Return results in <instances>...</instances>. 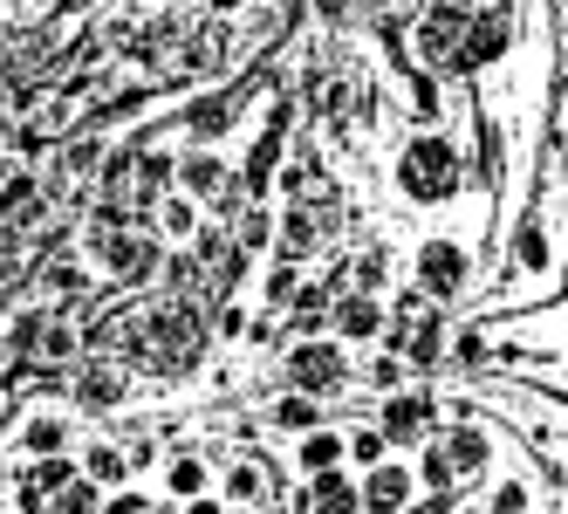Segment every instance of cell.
I'll return each instance as SVG.
<instances>
[{
    "label": "cell",
    "instance_id": "obj_16",
    "mask_svg": "<svg viewBox=\"0 0 568 514\" xmlns=\"http://www.w3.org/2000/svg\"><path fill=\"white\" fill-rule=\"evenodd\" d=\"M329 330H336V343H371V336H384V302L377 295H336L329 302Z\"/></svg>",
    "mask_w": 568,
    "mask_h": 514
},
{
    "label": "cell",
    "instance_id": "obj_43",
    "mask_svg": "<svg viewBox=\"0 0 568 514\" xmlns=\"http://www.w3.org/2000/svg\"><path fill=\"white\" fill-rule=\"evenodd\" d=\"M0 49H8V8H0Z\"/></svg>",
    "mask_w": 568,
    "mask_h": 514
},
{
    "label": "cell",
    "instance_id": "obj_15",
    "mask_svg": "<svg viewBox=\"0 0 568 514\" xmlns=\"http://www.w3.org/2000/svg\"><path fill=\"white\" fill-rule=\"evenodd\" d=\"M49 315H55V309H42V302H21V309L8 315V330H0V357H8L14 371H28L34 357H42V330H49Z\"/></svg>",
    "mask_w": 568,
    "mask_h": 514
},
{
    "label": "cell",
    "instance_id": "obj_2",
    "mask_svg": "<svg viewBox=\"0 0 568 514\" xmlns=\"http://www.w3.org/2000/svg\"><path fill=\"white\" fill-rule=\"evenodd\" d=\"M14 507L21 514H103V487H90L69 453L62 460H21Z\"/></svg>",
    "mask_w": 568,
    "mask_h": 514
},
{
    "label": "cell",
    "instance_id": "obj_21",
    "mask_svg": "<svg viewBox=\"0 0 568 514\" xmlns=\"http://www.w3.org/2000/svg\"><path fill=\"white\" fill-rule=\"evenodd\" d=\"M500 179H507V138H500V124H494V117H479V144H473L466 185H486V192H494Z\"/></svg>",
    "mask_w": 568,
    "mask_h": 514
},
{
    "label": "cell",
    "instance_id": "obj_9",
    "mask_svg": "<svg viewBox=\"0 0 568 514\" xmlns=\"http://www.w3.org/2000/svg\"><path fill=\"white\" fill-rule=\"evenodd\" d=\"M432 419H438V399L432 391H390V399H377V432H384V446L390 440H425L432 432Z\"/></svg>",
    "mask_w": 568,
    "mask_h": 514
},
{
    "label": "cell",
    "instance_id": "obj_20",
    "mask_svg": "<svg viewBox=\"0 0 568 514\" xmlns=\"http://www.w3.org/2000/svg\"><path fill=\"white\" fill-rule=\"evenodd\" d=\"M281 330H295L302 343L329 336V289H322V282H302V295L281 309Z\"/></svg>",
    "mask_w": 568,
    "mask_h": 514
},
{
    "label": "cell",
    "instance_id": "obj_35",
    "mask_svg": "<svg viewBox=\"0 0 568 514\" xmlns=\"http://www.w3.org/2000/svg\"><path fill=\"white\" fill-rule=\"evenodd\" d=\"M343 453H349V460H356L363 473H371V466H384V460H390V453H384V432H377V425H356L349 440H343Z\"/></svg>",
    "mask_w": 568,
    "mask_h": 514
},
{
    "label": "cell",
    "instance_id": "obj_38",
    "mask_svg": "<svg viewBox=\"0 0 568 514\" xmlns=\"http://www.w3.org/2000/svg\"><path fill=\"white\" fill-rule=\"evenodd\" d=\"M213 336H247V309H240V302H226V309H213Z\"/></svg>",
    "mask_w": 568,
    "mask_h": 514
},
{
    "label": "cell",
    "instance_id": "obj_30",
    "mask_svg": "<svg viewBox=\"0 0 568 514\" xmlns=\"http://www.w3.org/2000/svg\"><path fill=\"white\" fill-rule=\"evenodd\" d=\"M226 233H233V248H240V254H261V248H274V206H247V213H240Z\"/></svg>",
    "mask_w": 568,
    "mask_h": 514
},
{
    "label": "cell",
    "instance_id": "obj_1",
    "mask_svg": "<svg viewBox=\"0 0 568 514\" xmlns=\"http://www.w3.org/2000/svg\"><path fill=\"white\" fill-rule=\"evenodd\" d=\"M397 192L412 206H445L466 192V151L445 131H418L412 144L397 151Z\"/></svg>",
    "mask_w": 568,
    "mask_h": 514
},
{
    "label": "cell",
    "instance_id": "obj_34",
    "mask_svg": "<svg viewBox=\"0 0 568 514\" xmlns=\"http://www.w3.org/2000/svg\"><path fill=\"white\" fill-rule=\"evenodd\" d=\"M412 117H418V131H432L445 117V83L438 75H412Z\"/></svg>",
    "mask_w": 568,
    "mask_h": 514
},
{
    "label": "cell",
    "instance_id": "obj_33",
    "mask_svg": "<svg viewBox=\"0 0 568 514\" xmlns=\"http://www.w3.org/2000/svg\"><path fill=\"white\" fill-rule=\"evenodd\" d=\"M445 357H453L459 371H486L494 343H486V330H453V336H445Z\"/></svg>",
    "mask_w": 568,
    "mask_h": 514
},
{
    "label": "cell",
    "instance_id": "obj_17",
    "mask_svg": "<svg viewBox=\"0 0 568 514\" xmlns=\"http://www.w3.org/2000/svg\"><path fill=\"white\" fill-rule=\"evenodd\" d=\"M445 336H453V323H445L438 309H418V323H412V336H404V371H438L445 364Z\"/></svg>",
    "mask_w": 568,
    "mask_h": 514
},
{
    "label": "cell",
    "instance_id": "obj_31",
    "mask_svg": "<svg viewBox=\"0 0 568 514\" xmlns=\"http://www.w3.org/2000/svg\"><path fill=\"white\" fill-rule=\"evenodd\" d=\"M302 295V268H288V261H274L267 274H261V302H267V315H281Z\"/></svg>",
    "mask_w": 568,
    "mask_h": 514
},
{
    "label": "cell",
    "instance_id": "obj_40",
    "mask_svg": "<svg viewBox=\"0 0 568 514\" xmlns=\"http://www.w3.org/2000/svg\"><path fill=\"white\" fill-rule=\"evenodd\" d=\"M185 514H226V501H213V494H199V501H185Z\"/></svg>",
    "mask_w": 568,
    "mask_h": 514
},
{
    "label": "cell",
    "instance_id": "obj_11",
    "mask_svg": "<svg viewBox=\"0 0 568 514\" xmlns=\"http://www.w3.org/2000/svg\"><path fill=\"white\" fill-rule=\"evenodd\" d=\"M356 501H363V514H404L418 501V481H412V466H397V460H384V466H371L356 481Z\"/></svg>",
    "mask_w": 568,
    "mask_h": 514
},
{
    "label": "cell",
    "instance_id": "obj_6",
    "mask_svg": "<svg viewBox=\"0 0 568 514\" xmlns=\"http://www.w3.org/2000/svg\"><path fill=\"white\" fill-rule=\"evenodd\" d=\"M62 399L75 405V412H90V419H110V412H124V399H131V371L124 364H110V357H83L69 371V391Z\"/></svg>",
    "mask_w": 568,
    "mask_h": 514
},
{
    "label": "cell",
    "instance_id": "obj_13",
    "mask_svg": "<svg viewBox=\"0 0 568 514\" xmlns=\"http://www.w3.org/2000/svg\"><path fill=\"white\" fill-rule=\"evenodd\" d=\"M507 274H555V220L535 206L520 226H514V254H507Z\"/></svg>",
    "mask_w": 568,
    "mask_h": 514
},
{
    "label": "cell",
    "instance_id": "obj_42",
    "mask_svg": "<svg viewBox=\"0 0 568 514\" xmlns=\"http://www.w3.org/2000/svg\"><path fill=\"white\" fill-rule=\"evenodd\" d=\"M404 514H445V501H412Z\"/></svg>",
    "mask_w": 568,
    "mask_h": 514
},
{
    "label": "cell",
    "instance_id": "obj_5",
    "mask_svg": "<svg viewBox=\"0 0 568 514\" xmlns=\"http://www.w3.org/2000/svg\"><path fill=\"white\" fill-rule=\"evenodd\" d=\"M412 295L425 302V309H445V302H459L466 295V282H473V254L459 248V241H425L418 248V261H412Z\"/></svg>",
    "mask_w": 568,
    "mask_h": 514
},
{
    "label": "cell",
    "instance_id": "obj_41",
    "mask_svg": "<svg viewBox=\"0 0 568 514\" xmlns=\"http://www.w3.org/2000/svg\"><path fill=\"white\" fill-rule=\"evenodd\" d=\"M8 138H14V110H8V97H0V151H8Z\"/></svg>",
    "mask_w": 568,
    "mask_h": 514
},
{
    "label": "cell",
    "instance_id": "obj_25",
    "mask_svg": "<svg viewBox=\"0 0 568 514\" xmlns=\"http://www.w3.org/2000/svg\"><path fill=\"white\" fill-rule=\"evenodd\" d=\"M116 432H124L116 446H124L131 473H144V466H158V460H165V432H158V419H124Z\"/></svg>",
    "mask_w": 568,
    "mask_h": 514
},
{
    "label": "cell",
    "instance_id": "obj_18",
    "mask_svg": "<svg viewBox=\"0 0 568 514\" xmlns=\"http://www.w3.org/2000/svg\"><path fill=\"white\" fill-rule=\"evenodd\" d=\"M220 494L226 501H240V507H274V494H281V481L261 466V460H226V473H220Z\"/></svg>",
    "mask_w": 568,
    "mask_h": 514
},
{
    "label": "cell",
    "instance_id": "obj_19",
    "mask_svg": "<svg viewBox=\"0 0 568 514\" xmlns=\"http://www.w3.org/2000/svg\"><path fill=\"white\" fill-rule=\"evenodd\" d=\"M14 446H21V460H62L69 453V419L62 412H28Z\"/></svg>",
    "mask_w": 568,
    "mask_h": 514
},
{
    "label": "cell",
    "instance_id": "obj_7",
    "mask_svg": "<svg viewBox=\"0 0 568 514\" xmlns=\"http://www.w3.org/2000/svg\"><path fill=\"white\" fill-rule=\"evenodd\" d=\"M514 28H520V8H473V14H466V34H459V62H453V75L500 62L507 42H514Z\"/></svg>",
    "mask_w": 568,
    "mask_h": 514
},
{
    "label": "cell",
    "instance_id": "obj_28",
    "mask_svg": "<svg viewBox=\"0 0 568 514\" xmlns=\"http://www.w3.org/2000/svg\"><path fill=\"white\" fill-rule=\"evenodd\" d=\"M267 425H274V432H295V440H302V432L322 425V405H315V399H295V391H281L274 412H267Z\"/></svg>",
    "mask_w": 568,
    "mask_h": 514
},
{
    "label": "cell",
    "instance_id": "obj_14",
    "mask_svg": "<svg viewBox=\"0 0 568 514\" xmlns=\"http://www.w3.org/2000/svg\"><path fill=\"white\" fill-rule=\"evenodd\" d=\"M226 179H233V165H226L220 151H179V165H172V185H179V200H192V206H199V200L213 206Z\"/></svg>",
    "mask_w": 568,
    "mask_h": 514
},
{
    "label": "cell",
    "instance_id": "obj_8",
    "mask_svg": "<svg viewBox=\"0 0 568 514\" xmlns=\"http://www.w3.org/2000/svg\"><path fill=\"white\" fill-rule=\"evenodd\" d=\"M233 124H240V97L226 83H206V90L179 110V138H192V151H213Z\"/></svg>",
    "mask_w": 568,
    "mask_h": 514
},
{
    "label": "cell",
    "instance_id": "obj_39",
    "mask_svg": "<svg viewBox=\"0 0 568 514\" xmlns=\"http://www.w3.org/2000/svg\"><path fill=\"white\" fill-rule=\"evenodd\" d=\"M103 514H165V507L144 501V494H116V501H103Z\"/></svg>",
    "mask_w": 568,
    "mask_h": 514
},
{
    "label": "cell",
    "instance_id": "obj_12",
    "mask_svg": "<svg viewBox=\"0 0 568 514\" xmlns=\"http://www.w3.org/2000/svg\"><path fill=\"white\" fill-rule=\"evenodd\" d=\"M438 453H445V466H453L459 481H479V473L494 466V432L473 425V419H459V425L438 432Z\"/></svg>",
    "mask_w": 568,
    "mask_h": 514
},
{
    "label": "cell",
    "instance_id": "obj_3",
    "mask_svg": "<svg viewBox=\"0 0 568 514\" xmlns=\"http://www.w3.org/2000/svg\"><path fill=\"white\" fill-rule=\"evenodd\" d=\"M281 384L295 391V399H343L349 391V350L336 336H315V343H288L281 350Z\"/></svg>",
    "mask_w": 568,
    "mask_h": 514
},
{
    "label": "cell",
    "instance_id": "obj_37",
    "mask_svg": "<svg viewBox=\"0 0 568 514\" xmlns=\"http://www.w3.org/2000/svg\"><path fill=\"white\" fill-rule=\"evenodd\" d=\"M363 377H371V391H377V399H390V391H404V377H412V371H404L397 357H377V364L363 371Z\"/></svg>",
    "mask_w": 568,
    "mask_h": 514
},
{
    "label": "cell",
    "instance_id": "obj_4",
    "mask_svg": "<svg viewBox=\"0 0 568 514\" xmlns=\"http://www.w3.org/2000/svg\"><path fill=\"white\" fill-rule=\"evenodd\" d=\"M466 14H473V8H459V0H445V8H418V14H412V28H404V56H412L418 75H438V83L453 75Z\"/></svg>",
    "mask_w": 568,
    "mask_h": 514
},
{
    "label": "cell",
    "instance_id": "obj_10",
    "mask_svg": "<svg viewBox=\"0 0 568 514\" xmlns=\"http://www.w3.org/2000/svg\"><path fill=\"white\" fill-rule=\"evenodd\" d=\"M308 220H315V233H322V248H336L343 233L356 226V200H349V185L343 179H322V185H308L302 200H295Z\"/></svg>",
    "mask_w": 568,
    "mask_h": 514
},
{
    "label": "cell",
    "instance_id": "obj_23",
    "mask_svg": "<svg viewBox=\"0 0 568 514\" xmlns=\"http://www.w3.org/2000/svg\"><path fill=\"white\" fill-rule=\"evenodd\" d=\"M308 494V514H363V501H356V481L336 466V473H315V481L302 487Z\"/></svg>",
    "mask_w": 568,
    "mask_h": 514
},
{
    "label": "cell",
    "instance_id": "obj_36",
    "mask_svg": "<svg viewBox=\"0 0 568 514\" xmlns=\"http://www.w3.org/2000/svg\"><path fill=\"white\" fill-rule=\"evenodd\" d=\"M486 514H527V481H494V494H486Z\"/></svg>",
    "mask_w": 568,
    "mask_h": 514
},
{
    "label": "cell",
    "instance_id": "obj_26",
    "mask_svg": "<svg viewBox=\"0 0 568 514\" xmlns=\"http://www.w3.org/2000/svg\"><path fill=\"white\" fill-rule=\"evenodd\" d=\"M75 466H83V481H90V487H116V481H131V460H124V446H110V440H90Z\"/></svg>",
    "mask_w": 568,
    "mask_h": 514
},
{
    "label": "cell",
    "instance_id": "obj_29",
    "mask_svg": "<svg viewBox=\"0 0 568 514\" xmlns=\"http://www.w3.org/2000/svg\"><path fill=\"white\" fill-rule=\"evenodd\" d=\"M343 466V440L329 425H315V432H302V473L315 481V473H336Z\"/></svg>",
    "mask_w": 568,
    "mask_h": 514
},
{
    "label": "cell",
    "instance_id": "obj_22",
    "mask_svg": "<svg viewBox=\"0 0 568 514\" xmlns=\"http://www.w3.org/2000/svg\"><path fill=\"white\" fill-rule=\"evenodd\" d=\"M384 289H390V241H363L349 254V295H377L384 302Z\"/></svg>",
    "mask_w": 568,
    "mask_h": 514
},
{
    "label": "cell",
    "instance_id": "obj_24",
    "mask_svg": "<svg viewBox=\"0 0 568 514\" xmlns=\"http://www.w3.org/2000/svg\"><path fill=\"white\" fill-rule=\"evenodd\" d=\"M151 233L165 248H192V233H199V206L192 200H179V192H165L158 200V213H151Z\"/></svg>",
    "mask_w": 568,
    "mask_h": 514
},
{
    "label": "cell",
    "instance_id": "obj_27",
    "mask_svg": "<svg viewBox=\"0 0 568 514\" xmlns=\"http://www.w3.org/2000/svg\"><path fill=\"white\" fill-rule=\"evenodd\" d=\"M206 481H213V473H206V460H199V453H172L165 460V494L199 501V494H206Z\"/></svg>",
    "mask_w": 568,
    "mask_h": 514
},
{
    "label": "cell",
    "instance_id": "obj_32",
    "mask_svg": "<svg viewBox=\"0 0 568 514\" xmlns=\"http://www.w3.org/2000/svg\"><path fill=\"white\" fill-rule=\"evenodd\" d=\"M21 282H28V241L21 233H0V302L21 295Z\"/></svg>",
    "mask_w": 568,
    "mask_h": 514
}]
</instances>
